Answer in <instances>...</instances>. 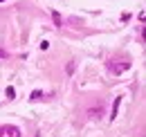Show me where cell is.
<instances>
[{"label":"cell","mask_w":146,"mask_h":137,"mask_svg":"<svg viewBox=\"0 0 146 137\" xmlns=\"http://www.w3.org/2000/svg\"><path fill=\"white\" fill-rule=\"evenodd\" d=\"M0 137H20L18 126H0Z\"/></svg>","instance_id":"1"},{"label":"cell","mask_w":146,"mask_h":137,"mask_svg":"<svg viewBox=\"0 0 146 137\" xmlns=\"http://www.w3.org/2000/svg\"><path fill=\"white\" fill-rule=\"evenodd\" d=\"M128 68H130V63H128V61H124V63H117V65H115V63H108V70L112 72V74H121V72H126Z\"/></svg>","instance_id":"2"},{"label":"cell","mask_w":146,"mask_h":137,"mask_svg":"<svg viewBox=\"0 0 146 137\" xmlns=\"http://www.w3.org/2000/svg\"><path fill=\"white\" fill-rule=\"evenodd\" d=\"M88 115H90V117H101V115H104V108H101V106H99V108H90Z\"/></svg>","instance_id":"3"},{"label":"cell","mask_w":146,"mask_h":137,"mask_svg":"<svg viewBox=\"0 0 146 137\" xmlns=\"http://www.w3.org/2000/svg\"><path fill=\"white\" fill-rule=\"evenodd\" d=\"M119 103H121V97H117V99H115V103H112V115H110L112 119L117 117V110H119Z\"/></svg>","instance_id":"4"},{"label":"cell","mask_w":146,"mask_h":137,"mask_svg":"<svg viewBox=\"0 0 146 137\" xmlns=\"http://www.w3.org/2000/svg\"><path fill=\"white\" fill-rule=\"evenodd\" d=\"M52 18H54V25H56V27L63 25V20H61V14H58V11H52Z\"/></svg>","instance_id":"5"},{"label":"cell","mask_w":146,"mask_h":137,"mask_svg":"<svg viewBox=\"0 0 146 137\" xmlns=\"http://www.w3.org/2000/svg\"><path fill=\"white\" fill-rule=\"evenodd\" d=\"M29 99H32V101H38V99H43V92H40V90H34Z\"/></svg>","instance_id":"6"},{"label":"cell","mask_w":146,"mask_h":137,"mask_svg":"<svg viewBox=\"0 0 146 137\" xmlns=\"http://www.w3.org/2000/svg\"><path fill=\"white\" fill-rule=\"evenodd\" d=\"M7 99H16V90H14L11 86L7 88Z\"/></svg>","instance_id":"7"},{"label":"cell","mask_w":146,"mask_h":137,"mask_svg":"<svg viewBox=\"0 0 146 137\" xmlns=\"http://www.w3.org/2000/svg\"><path fill=\"white\" fill-rule=\"evenodd\" d=\"M74 68H76V63H74V61H70V63H68V74H72Z\"/></svg>","instance_id":"8"},{"label":"cell","mask_w":146,"mask_h":137,"mask_svg":"<svg viewBox=\"0 0 146 137\" xmlns=\"http://www.w3.org/2000/svg\"><path fill=\"white\" fill-rule=\"evenodd\" d=\"M7 56H9L7 52H5V50H0V59H7Z\"/></svg>","instance_id":"9"},{"label":"cell","mask_w":146,"mask_h":137,"mask_svg":"<svg viewBox=\"0 0 146 137\" xmlns=\"http://www.w3.org/2000/svg\"><path fill=\"white\" fill-rule=\"evenodd\" d=\"M0 2H5V0H0Z\"/></svg>","instance_id":"10"},{"label":"cell","mask_w":146,"mask_h":137,"mask_svg":"<svg viewBox=\"0 0 146 137\" xmlns=\"http://www.w3.org/2000/svg\"><path fill=\"white\" fill-rule=\"evenodd\" d=\"M36 137H38V135H36Z\"/></svg>","instance_id":"11"}]
</instances>
